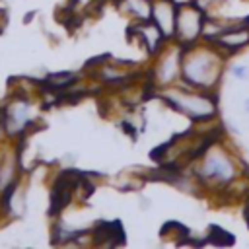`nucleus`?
<instances>
[{
	"mask_svg": "<svg viewBox=\"0 0 249 249\" xmlns=\"http://www.w3.org/2000/svg\"><path fill=\"white\" fill-rule=\"evenodd\" d=\"M183 74L193 86L210 88L220 78V58L208 49L193 51L189 56H185Z\"/></svg>",
	"mask_w": 249,
	"mask_h": 249,
	"instance_id": "1",
	"label": "nucleus"
},
{
	"mask_svg": "<svg viewBox=\"0 0 249 249\" xmlns=\"http://www.w3.org/2000/svg\"><path fill=\"white\" fill-rule=\"evenodd\" d=\"M163 99L173 105L177 111L189 115L191 119H208L216 113V103L208 95L189 93L183 89H169L163 93Z\"/></svg>",
	"mask_w": 249,
	"mask_h": 249,
	"instance_id": "2",
	"label": "nucleus"
},
{
	"mask_svg": "<svg viewBox=\"0 0 249 249\" xmlns=\"http://www.w3.org/2000/svg\"><path fill=\"white\" fill-rule=\"evenodd\" d=\"M235 175V167L233 161L230 160V156L224 150H208L202 165H200V177H204L206 181H218V183H228L231 181Z\"/></svg>",
	"mask_w": 249,
	"mask_h": 249,
	"instance_id": "3",
	"label": "nucleus"
},
{
	"mask_svg": "<svg viewBox=\"0 0 249 249\" xmlns=\"http://www.w3.org/2000/svg\"><path fill=\"white\" fill-rule=\"evenodd\" d=\"M202 21H204L202 12L196 6H193L191 2L179 6L177 21H175V33H177L179 41L181 43H193L202 33Z\"/></svg>",
	"mask_w": 249,
	"mask_h": 249,
	"instance_id": "4",
	"label": "nucleus"
},
{
	"mask_svg": "<svg viewBox=\"0 0 249 249\" xmlns=\"http://www.w3.org/2000/svg\"><path fill=\"white\" fill-rule=\"evenodd\" d=\"M152 19L165 37L173 35L175 33V21H177L175 2L173 0H156L152 4Z\"/></svg>",
	"mask_w": 249,
	"mask_h": 249,
	"instance_id": "5",
	"label": "nucleus"
},
{
	"mask_svg": "<svg viewBox=\"0 0 249 249\" xmlns=\"http://www.w3.org/2000/svg\"><path fill=\"white\" fill-rule=\"evenodd\" d=\"M93 241L97 245H123L126 241L124 231L121 228V222H99L93 230Z\"/></svg>",
	"mask_w": 249,
	"mask_h": 249,
	"instance_id": "6",
	"label": "nucleus"
},
{
	"mask_svg": "<svg viewBox=\"0 0 249 249\" xmlns=\"http://www.w3.org/2000/svg\"><path fill=\"white\" fill-rule=\"evenodd\" d=\"M218 45L226 49H239L249 43V27H235V29H226L218 39Z\"/></svg>",
	"mask_w": 249,
	"mask_h": 249,
	"instance_id": "7",
	"label": "nucleus"
},
{
	"mask_svg": "<svg viewBox=\"0 0 249 249\" xmlns=\"http://www.w3.org/2000/svg\"><path fill=\"white\" fill-rule=\"evenodd\" d=\"M121 8L140 21H148L152 18V2L150 0H123Z\"/></svg>",
	"mask_w": 249,
	"mask_h": 249,
	"instance_id": "8",
	"label": "nucleus"
},
{
	"mask_svg": "<svg viewBox=\"0 0 249 249\" xmlns=\"http://www.w3.org/2000/svg\"><path fill=\"white\" fill-rule=\"evenodd\" d=\"M136 31H138V35L142 37V41H144V45L148 47L150 53H154V51L158 49L160 41L165 37V35L160 31V27H158L156 23H148V25H144V27H138Z\"/></svg>",
	"mask_w": 249,
	"mask_h": 249,
	"instance_id": "9",
	"label": "nucleus"
},
{
	"mask_svg": "<svg viewBox=\"0 0 249 249\" xmlns=\"http://www.w3.org/2000/svg\"><path fill=\"white\" fill-rule=\"evenodd\" d=\"M177 68H179V54L173 53L169 56H165L158 68V76H160V82H169L175 78L177 74Z\"/></svg>",
	"mask_w": 249,
	"mask_h": 249,
	"instance_id": "10",
	"label": "nucleus"
},
{
	"mask_svg": "<svg viewBox=\"0 0 249 249\" xmlns=\"http://www.w3.org/2000/svg\"><path fill=\"white\" fill-rule=\"evenodd\" d=\"M74 80H76V76H74L72 72H56V74L47 76L45 82H47V86L53 88V89H62V88L70 86Z\"/></svg>",
	"mask_w": 249,
	"mask_h": 249,
	"instance_id": "11",
	"label": "nucleus"
},
{
	"mask_svg": "<svg viewBox=\"0 0 249 249\" xmlns=\"http://www.w3.org/2000/svg\"><path fill=\"white\" fill-rule=\"evenodd\" d=\"M210 243H214V245H231L233 243V237L230 233H226L222 228L212 226L210 228Z\"/></svg>",
	"mask_w": 249,
	"mask_h": 249,
	"instance_id": "12",
	"label": "nucleus"
},
{
	"mask_svg": "<svg viewBox=\"0 0 249 249\" xmlns=\"http://www.w3.org/2000/svg\"><path fill=\"white\" fill-rule=\"evenodd\" d=\"M247 74H249L247 66H233V76L235 78H247Z\"/></svg>",
	"mask_w": 249,
	"mask_h": 249,
	"instance_id": "13",
	"label": "nucleus"
},
{
	"mask_svg": "<svg viewBox=\"0 0 249 249\" xmlns=\"http://www.w3.org/2000/svg\"><path fill=\"white\" fill-rule=\"evenodd\" d=\"M243 214H245V220H247V224H249V202H247V206H245V212H243Z\"/></svg>",
	"mask_w": 249,
	"mask_h": 249,
	"instance_id": "14",
	"label": "nucleus"
},
{
	"mask_svg": "<svg viewBox=\"0 0 249 249\" xmlns=\"http://www.w3.org/2000/svg\"><path fill=\"white\" fill-rule=\"evenodd\" d=\"M173 2H175V4H179V6H183V4H189L191 0H173Z\"/></svg>",
	"mask_w": 249,
	"mask_h": 249,
	"instance_id": "15",
	"label": "nucleus"
},
{
	"mask_svg": "<svg viewBox=\"0 0 249 249\" xmlns=\"http://www.w3.org/2000/svg\"><path fill=\"white\" fill-rule=\"evenodd\" d=\"M245 107H247V111H249V99H247V103H245Z\"/></svg>",
	"mask_w": 249,
	"mask_h": 249,
	"instance_id": "16",
	"label": "nucleus"
},
{
	"mask_svg": "<svg viewBox=\"0 0 249 249\" xmlns=\"http://www.w3.org/2000/svg\"><path fill=\"white\" fill-rule=\"evenodd\" d=\"M0 124H2V123H0ZM0 132H2V126H0Z\"/></svg>",
	"mask_w": 249,
	"mask_h": 249,
	"instance_id": "17",
	"label": "nucleus"
}]
</instances>
